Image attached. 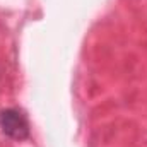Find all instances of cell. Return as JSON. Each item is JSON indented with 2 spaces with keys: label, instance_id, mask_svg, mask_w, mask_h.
<instances>
[{
  "label": "cell",
  "instance_id": "obj_1",
  "mask_svg": "<svg viewBox=\"0 0 147 147\" xmlns=\"http://www.w3.org/2000/svg\"><path fill=\"white\" fill-rule=\"evenodd\" d=\"M0 128L12 139H26L29 134V125L26 116L17 110H3L0 111Z\"/></svg>",
  "mask_w": 147,
  "mask_h": 147
}]
</instances>
